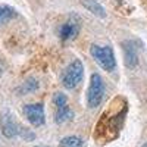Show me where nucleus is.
Segmentation results:
<instances>
[{
    "label": "nucleus",
    "mask_w": 147,
    "mask_h": 147,
    "mask_svg": "<svg viewBox=\"0 0 147 147\" xmlns=\"http://www.w3.org/2000/svg\"><path fill=\"white\" fill-rule=\"evenodd\" d=\"M121 102L122 100L119 99V105L116 107H109L100 116L99 122L96 124V132H94L96 141L107 143L115 140L119 136V131L127 116V105L125 102L121 105Z\"/></svg>",
    "instance_id": "1"
},
{
    "label": "nucleus",
    "mask_w": 147,
    "mask_h": 147,
    "mask_svg": "<svg viewBox=\"0 0 147 147\" xmlns=\"http://www.w3.org/2000/svg\"><path fill=\"white\" fill-rule=\"evenodd\" d=\"M90 53L91 56L94 57V60L99 63L105 71L110 72L113 71L115 66H116V60H115V55H113V50L110 46H97V44H93L91 49H90Z\"/></svg>",
    "instance_id": "2"
},
{
    "label": "nucleus",
    "mask_w": 147,
    "mask_h": 147,
    "mask_svg": "<svg viewBox=\"0 0 147 147\" xmlns=\"http://www.w3.org/2000/svg\"><path fill=\"white\" fill-rule=\"evenodd\" d=\"M105 97V82L99 74H93L90 77V85L87 90V105L88 107L94 109L100 106Z\"/></svg>",
    "instance_id": "3"
},
{
    "label": "nucleus",
    "mask_w": 147,
    "mask_h": 147,
    "mask_svg": "<svg viewBox=\"0 0 147 147\" xmlns=\"http://www.w3.org/2000/svg\"><path fill=\"white\" fill-rule=\"evenodd\" d=\"M82 75H84V66L81 63V60L75 59L74 62L69 63V66L63 72V77H62L63 87L68 90L77 88L80 85V82L82 81Z\"/></svg>",
    "instance_id": "4"
},
{
    "label": "nucleus",
    "mask_w": 147,
    "mask_h": 147,
    "mask_svg": "<svg viewBox=\"0 0 147 147\" xmlns=\"http://www.w3.org/2000/svg\"><path fill=\"white\" fill-rule=\"evenodd\" d=\"M24 113L30 124L34 127H41L44 124V107L41 103H34V105H27L24 106Z\"/></svg>",
    "instance_id": "5"
},
{
    "label": "nucleus",
    "mask_w": 147,
    "mask_h": 147,
    "mask_svg": "<svg viewBox=\"0 0 147 147\" xmlns=\"http://www.w3.org/2000/svg\"><path fill=\"white\" fill-rule=\"evenodd\" d=\"M80 31V18L77 15H71V18L63 24L59 30V35L63 41L66 40H72L78 35Z\"/></svg>",
    "instance_id": "6"
},
{
    "label": "nucleus",
    "mask_w": 147,
    "mask_h": 147,
    "mask_svg": "<svg viewBox=\"0 0 147 147\" xmlns=\"http://www.w3.org/2000/svg\"><path fill=\"white\" fill-rule=\"evenodd\" d=\"M2 131H3V134L7 138L15 137V136H18V134L21 132V129H19L18 124L15 122L13 116H12L7 110H5L3 115H2Z\"/></svg>",
    "instance_id": "7"
},
{
    "label": "nucleus",
    "mask_w": 147,
    "mask_h": 147,
    "mask_svg": "<svg viewBox=\"0 0 147 147\" xmlns=\"http://www.w3.org/2000/svg\"><path fill=\"white\" fill-rule=\"evenodd\" d=\"M122 49H124V59H125V65L128 68H132L137 65V50L134 47L132 41H124L122 43Z\"/></svg>",
    "instance_id": "8"
},
{
    "label": "nucleus",
    "mask_w": 147,
    "mask_h": 147,
    "mask_svg": "<svg viewBox=\"0 0 147 147\" xmlns=\"http://www.w3.org/2000/svg\"><path fill=\"white\" fill-rule=\"evenodd\" d=\"M81 5L88 12H91L93 15H96V16H99V18H105L106 16L105 7L97 2V0H81Z\"/></svg>",
    "instance_id": "9"
},
{
    "label": "nucleus",
    "mask_w": 147,
    "mask_h": 147,
    "mask_svg": "<svg viewBox=\"0 0 147 147\" xmlns=\"http://www.w3.org/2000/svg\"><path fill=\"white\" fill-rule=\"evenodd\" d=\"M72 118H74V112L71 110V107H69L68 105L57 107V110H56V116H55V121L57 122V124H65V122L71 121Z\"/></svg>",
    "instance_id": "10"
},
{
    "label": "nucleus",
    "mask_w": 147,
    "mask_h": 147,
    "mask_svg": "<svg viewBox=\"0 0 147 147\" xmlns=\"http://www.w3.org/2000/svg\"><path fill=\"white\" fill-rule=\"evenodd\" d=\"M60 147H82V140L80 137L69 136V137L62 138V141H60Z\"/></svg>",
    "instance_id": "11"
},
{
    "label": "nucleus",
    "mask_w": 147,
    "mask_h": 147,
    "mask_svg": "<svg viewBox=\"0 0 147 147\" xmlns=\"http://www.w3.org/2000/svg\"><path fill=\"white\" fill-rule=\"evenodd\" d=\"M13 16H15V10L12 9V7L0 6V25H2V24H6L7 21H10Z\"/></svg>",
    "instance_id": "12"
},
{
    "label": "nucleus",
    "mask_w": 147,
    "mask_h": 147,
    "mask_svg": "<svg viewBox=\"0 0 147 147\" xmlns=\"http://www.w3.org/2000/svg\"><path fill=\"white\" fill-rule=\"evenodd\" d=\"M37 88H38V82H37L35 80H28V81L21 87L19 91H22V93H30V91H35Z\"/></svg>",
    "instance_id": "13"
},
{
    "label": "nucleus",
    "mask_w": 147,
    "mask_h": 147,
    "mask_svg": "<svg viewBox=\"0 0 147 147\" xmlns=\"http://www.w3.org/2000/svg\"><path fill=\"white\" fill-rule=\"evenodd\" d=\"M53 103L56 105V107H60V106H65L68 103V99L63 93H56L53 96Z\"/></svg>",
    "instance_id": "14"
},
{
    "label": "nucleus",
    "mask_w": 147,
    "mask_h": 147,
    "mask_svg": "<svg viewBox=\"0 0 147 147\" xmlns=\"http://www.w3.org/2000/svg\"><path fill=\"white\" fill-rule=\"evenodd\" d=\"M3 72V65H2V62H0V74Z\"/></svg>",
    "instance_id": "15"
},
{
    "label": "nucleus",
    "mask_w": 147,
    "mask_h": 147,
    "mask_svg": "<svg viewBox=\"0 0 147 147\" xmlns=\"http://www.w3.org/2000/svg\"><path fill=\"white\" fill-rule=\"evenodd\" d=\"M141 147H147V141H146V143H144V144H143Z\"/></svg>",
    "instance_id": "16"
},
{
    "label": "nucleus",
    "mask_w": 147,
    "mask_h": 147,
    "mask_svg": "<svg viewBox=\"0 0 147 147\" xmlns=\"http://www.w3.org/2000/svg\"><path fill=\"white\" fill-rule=\"evenodd\" d=\"M35 147H49V146H35Z\"/></svg>",
    "instance_id": "17"
}]
</instances>
